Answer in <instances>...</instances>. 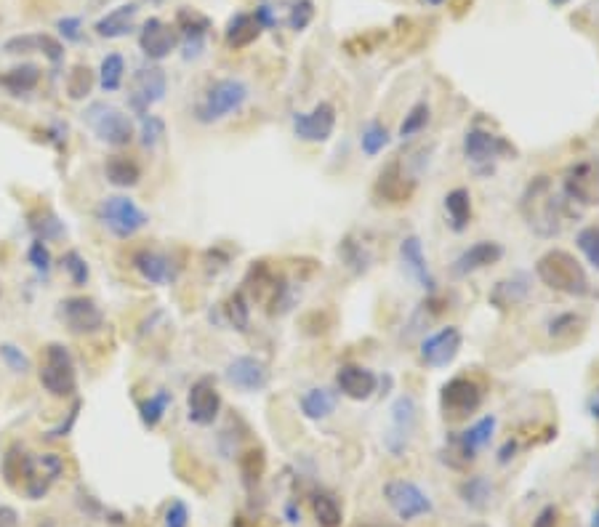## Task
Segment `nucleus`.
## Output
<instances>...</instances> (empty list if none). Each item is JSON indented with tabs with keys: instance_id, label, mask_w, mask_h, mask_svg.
Wrapping results in <instances>:
<instances>
[{
	"instance_id": "obj_26",
	"label": "nucleus",
	"mask_w": 599,
	"mask_h": 527,
	"mask_svg": "<svg viewBox=\"0 0 599 527\" xmlns=\"http://www.w3.org/2000/svg\"><path fill=\"white\" fill-rule=\"evenodd\" d=\"M400 258H403L405 269L413 275V279H415L424 290L435 293L437 282L432 278V269H429V261H426V253H424V246H421V237H418V235L403 237V243H400Z\"/></svg>"
},
{
	"instance_id": "obj_14",
	"label": "nucleus",
	"mask_w": 599,
	"mask_h": 527,
	"mask_svg": "<svg viewBox=\"0 0 599 527\" xmlns=\"http://www.w3.org/2000/svg\"><path fill=\"white\" fill-rule=\"evenodd\" d=\"M59 317L62 322L78 336L96 333L104 328V311L89 296H69L59 304Z\"/></svg>"
},
{
	"instance_id": "obj_2",
	"label": "nucleus",
	"mask_w": 599,
	"mask_h": 527,
	"mask_svg": "<svg viewBox=\"0 0 599 527\" xmlns=\"http://www.w3.org/2000/svg\"><path fill=\"white\" fill-rule=\"evenodd\" d=\"M536 278L557 290V293H565V296H575V299H586V296H594V288H592V279L586 275L583 264L562 248L546 250L541 258L536 261Z\"/></svg>"
},
{
	"instance_id": "obj_55",
	"label": "nucleus",
	"mask_w": 599,
	"mask_h": 527,
	"mask_svg": "<svg viewBox=\"0 0 599 527\" xmlns=\"http://www.w3.org/2000/svg\"><path fill=\"white\" fill-rule=\"evenodd\" d=\"M59 32H62L67 40H80V19L75 16H67V19H59Z\"/></svg>"
},
{
	"instance_id": "obj_8",
	"label": "nucleus",
	"mask_w": 599,
	"mask_h": 527,
	"mask_svg": "<svg viewBox=\"0 0 599 527\" xmlns=\"http://www.w3.org/2000/svg\"><path fill=\"white\" fill-rule=\"evenodd\" d=\"M562 195L568 203L599 206V157H583L570 165L562 176Z\"/></svg>"
},
{
	"instance_id": "obj_15",
	"label": "nucleus",
	"mask_w": 599,
	"mask_h": 527,
	"mask_svg": "<svg viewBox=\"0 0 599 527\" xmlns=\"http://www.w3.org/2000/svg\"><path fill=\"white\" fill-rule=\"evenodd\" d=\"M221 413V395L214 378H197L187 395V418L194 427H211Z\"/></svg>"
},
{
	"instance_id": "obj_41",
	"label": "nucleus",
	"mask_w": 599,
	"mask_h": 527,
	"mask_svg": "<svg viewBox=\"0 0 599 527\" xmlns=\"http://www.w3.org/2000/svg\"><path fill=\"white\" fill-rule=\"evenodd\" d=\"M389 131H386V125H381L379 121H371V123L363 128V133H360V150H363V155L368 157H376L381 155L386 147H389Z\"/></svg>"
},
{
	"instance_id": "obj_49",
	"label": "nucleus",
	"mask_w": 599,
	"mask_h": 527,
	"mask_svg": "<svg viewBox=\"0 0 599 527\" xmlns=\"http://www.w3.org/2000/svg\"><path fill=\"white\" fill-rule=\"evenodd\" d=\"M62 267L75 285H86V282H89V275H91V272H89V261H86L78 250H67V253H64Z\"/></svg>"
},
{
	"instance_id": "obj_27",
	"label": "nucleus",
	"mask_w": 599,
	"mask_h": 527,
	"mask_svg": "<svg viewBox=\"0 0 599 527\" xmlns=\"http://www.w3.org/2000/svg\"><path fill=\"white\" fill-rule=\"evenodd\" d=\"M528 296H531V278L525 272H514L493 285V290L488 293V301L499 311H506L520 307Z\"/></svg>"
},
{
	"instance_id": "obj_25",
	"label": "nucleus",
	"mask_w": 599,
	"mask_h": 527,
	"mask_svg": "<svg viewBox=\"0 0 599 527\" xmlns=\"http://www.w3.org/2000/svg\"><path fill=\"white\" fill-rule=\"evenodd\" d=\"M62 471H64V461L57 456V453H46V456H40L37 461H32L30 477H27V482H25V493H27L32 501L43 498L48 490H51V485L59 480Z\"/></svg>"
},
{
	"instance_id": "obj_38",
	"label": "nucleus",
	"mask_w": 599,
	"mask_h": 527,
	"mask_svg": "<svg viewBox=\"0 0 599 527\" xmlns=\"http://www.w3.org/2000/svg\"><path fill=\"white\" fill-rule=\"evenodd\" d=\"M168 407H171V392L160 389V392L144 397V400L139 403V418H142V424H144L147 429H158L160 421H163L165 413H168Z\"/></svg>"
},
{
	"instance_id": "obj_53",
	"label": "nucleus",
	"mask_w": 599,
	"mask_h": 527,
	"mask_svg": "<svg viewBox=\"0 0 599 527\" xmlns=\"http://www.w3.org/2000/svg\"><path fill=\"white\" fill-rule=\"evenodd\" d=\"M190 525V509L184 501H171L165 511V527H187Z\"/></svg>"
},
{
	"instance_id": "obj_40",
	"label": "nucleus",
	"mask_w": 599,
	"mask_h": 527,
	"mask_svg": "<svg viewBox=\"0 0 599 527\" xmlns=\"http://www.w3.org/2000/svg\"><path fill=\"white\" fill-rule=\"evenodd\" d=\"M96 78H94V69L89 67V64H75L72 69H69V75H67V80H64V89H67V96L69 99H86L91 89H94Z\"/></svg>"
},
{
	"instance_id": "obj_39",
	"label": "nucleus",
	"mask_w": 599,
	"mask_h": 527,
	"mask_svg": "<svg viewBox=\"0 0 599 527\" xmlns=\"http://www.w3.org/2000/svg\"><path fill=\"white\" fill-rule=\"evenodd\" d=\"M123 78H126V59L121 54H107L101 59V67H99V86H101V91H118L123 86Z\"/></svg>"
},
{
	"instance_id": "obj_11",
	"label": "nucleus",
	"mask_w": 599,
	"mask_h": 527,
	"mask_svg": "<svg viewBox=\"0 0 599 527\" xmlns=\"http://www.w3.org/2000/svg\"><path fill=\"white\" fill-rule=\"evenodd\" d=\"M168 89V78L160 67H142L133 72L131 86H128V104L136 115H150V107L158 104L165 96Z\"/></svg>"
},
{
	"instance_id": "obj_20",
	"label": "nucleus",
	"mask_w": 599,
	"mask_h": 527,
	"mask_svg": "<svg viewBox=\"0 0 599 527\" xmlns=\"http://www.w3.org/2000/svg\"><path fill=\"white\" fill-rule=\"evenodd\" d=\"M336 386L339 392L354 400V403H365L376 395L379 389V375L363 365H342L336 373Z\"/></svg>"
},
{
	"instance_id": "obj_1",
	"label": "nucleus",
	"mask_w": 599,
	"mask_h": 527,
	"mask_svg": "<svg viewBox=\"0 0 599 527\" xmlns=\"http://www.w3.org/2000/svg\"><path fill=\"white\" fill-rule=\"evenodd\" d=\"M520 214L538 237H557L565 227L568 200L557 195L549 176H536L520 197Z\"/></svg>"
},
{
	"instance_id": "obj_56",
	"label": "nucleus",
	"mask_w": 599,
	"mask_h": 527,
	"mask_svg": "<svg viewBox=\"0 0 599 527\" xmlns=\"http://www.w3.org/2000/svg\"><path fill=\"white\" fill-rule=\"evenodd\" d=\"M253 16H256V22L261 25V30H267V27H275V25H278V19H275V14H272V8H269V5H261V8H258Z\"/></svg>"
},
{
	"instance_id": "obj_48",
	"label": "nucleus",
	"mask_w": 599,
	"mask_h": 527,
	"mask_svg": "<svg viewBox=\"0 0 599 527\" xmlns=\"http://www.w3.org/2000/svg\"><path fill=\"white\" fill-rule=\"evenodd\" d=\"M139 142H142V147H147V150H155L160 142H163V136H165V123L160 121L158 115H144L142 118V125H139Z\"/></svg>"
},
{
	"instance_id": "obj_23",
	"label": "nucleus",
	"mask_w": 599,
	"mask_h": 527,
	"mask_svg": "<svg viewBox=\"0 0 599 527\" xmlns=\"http://www.w3.org/2000/svg\"><path fill=\"white\" fill-rule=\"evenodd\" d=\"M415 192V182L405 176L403 171V163L400 160H392L384 165V171L379 174V182H376V195L386 203H408Z\"/></svg>"
},
{
	"instance_id": "obj_52",
	"label": "nucleus",
	"mask_w": 599,
	"mask_h": 527,
	"mask_svg": "<svg viewBox=\"0 0 599 527\" xmlns=\"http://www.w3.org/2000/svg\"><path fill=\"white\" fill-rule=\"evenodd\" d=\"M27 261L32 264L35 272L46 275V272L51 269V253H48V246H46L43 240H35L30 246V250H27Z\"/></svg>"
},
{
	"instance_id": "obj_34",
	"label": "nucleus",
	"mask_w": 599,
	"mask_h": 527,
	"mask_svg": "<svg viewBox=\"0 0 599 527\" xmlns=\"http://www.w3.org/2000/svg\"><path fill=\"white\" fill-rule=\"evenodd\" d=\"M32 461L27 456V450L25 448H19V445H11L8 450H5V456H3V477H5V482L11 485V488H19L22 482H27V477H30L32 471Z\"/></svg>"
},
{
	"instance_id": "obj_5",
	"label": "nucleus",
	"mask_w": 599,
	"mask_h": 527,
	"mask_svg": "<svg viewBox=\"0 0 599 527\" xmlns=\"http://www.w3.org/2000/svg\"><path fill=\"white\" fill-rule=\"evenodd\" d=\"M381 496L400 522H415V520L429 517L435 511L432 496L413 480H403V477L386 480L381 488Z\"/></svg>"
},
{
	"instance_id": "obj_18",
	"label": "nucleus",
	"mask_w": 599,
	"mask_h": 527,
	"mask_svg": "<svg viewBox=\"0 0 599 527\" xmlns=\"http://www.w3.org/2000/svg\"><path fill=\"white\" fill-rule=\"evenodd\" d=\"M226 381L235 386V389H240V392H261V389H267L269 386V368L258 360V357H251V354H240V357H235L229 365H226Z\"/></svg>"
},
{
	"instance_id": "obj_61",
	"label": "nucleus",
	"mask_w": 599,
	"mask_h": 527,
	"mask_svg": "<svg viewBox=\"0 0 599 527\" xmlns=\"http://www.w3.org/2000/svg\"><path fill=\"white\" fill-rule=\"evenodd\" d=\"M549 3H552V5H557V8H560V5H568L570 0H549Z\"/></svg>"
},
{
	"instance_id": "obj_57",
	"label": "nucleus",
	"mask_w": 599,
	"mask_h": 527,
	"mask_svg": "<svg viewBox=\"0 0 599 527\" xmlns=\"http://www.w3.org/2000/svg\"><path fill=\"white\" fill-rule=\"evenodd\" d=\"M0 527H19V514L11 506H0Z\"/></svg>"
},
{
	"instance_id": "obj_37",
	"label": "nucleus",
	"mask_w": 599,
	"mask_h": 527,
	"mask_svg": "<svg viewBox=\"0 0 599 527\" xmlns=\"http://www.w3.org/2000/svg\"><path fill=\"white\" fill-rule=\"evenodd\" d=\"M312 511L320 527H342L344 525V509L339 506L336 496L320 490L312 496Z\"/></svg>"
},
{
	"instance_id": "obj_51",
	"label": "nucleus",
	"mask_w": 599,
	"mask_h": 527,
	"mask_svg": "<svg viewBox=\"0 0 599 527\" xmlns=\"http://www.w3.org/2000/svg\"><path fill=\"white\" fill-rule=\"evenodd\" d=\"M0 360L8 365V371L14 373H27L32 368L30 357L19 346H14V343H0Z\"/></svg>"
},
{
	"instance_id": "obj_22",
	"label": "nucleus",
	"mask_w": 599,
	"mask_h": 527,
	"mask_svg": "<svg viewBox=\"0 0 599 527\" xmlns=\"http://www.w3.org/2000/svg\"><path fill=\"white\" fill-rule=\"evenodd\" d=\"M176 30L182 35L184 59H194V57H200V51L205 46V35L211 30V19L192 11V8H182L176 14Z\"/></svg>"
},
{
	"instance_id": "obj_43",
	"label": "nucleus",
	"mask_w": 599,
	"mask_h": 527,
	"mask_svg": "<svg viewBox=\"0 0 599 527\" xmlns=\"http://www.w3.org/2000/svg\"><path fill=\"white\" fill-rule=\"evenodd\" d=\"M339 253H342L344 264H347L354 275H365V272L371 269V253L365 250L363 243H357L354 237H344V243H342Z\"/></svg>"
},
{
	"instance_id": "obj_7",
	"label": "nucleus",
	"mask_w": 599,
	"mask_h": 527,
	"mask_svg": "<svg viewBox=\"0 0 599 527\" xmlns=\"http://www.w3.org/2000/svg\"><path fill=\"white\" fill-rule=\"evenodd\" d=\"M40 386L51 397H72L75 395L78 373H75V360L64 343L46 346V363L40 368Z\"/></svg>"
},
{
	"instance_id": "obj_31",
	"label": "nucleus",
	"mask_w": 599,
	"mask_h": 527,
	"mask_svg": "<svg viewBox=\"0 0 599 527\" xmlns=\"http://www.w3.org/2000/svg\"><path fill=\"white\" fill-rule=\"evenodd\" d=\"M336 405H339V395L333 389H325V386H315L310 392L301 395V413L310 418V421H325L336 413Z\"/></svg>"
},
{
	"instance_id": "obj_45",
	"label": "nucleus",
	"mask_w": 599,
	"mask_h": 527,
	"mask_svg": "<svg viewBox=\"0 0 599 527\" xmlns=\"http://www.w3.org/2000/svg\"><path fill=\"white\" fill-rule=\"evenodd\" d=\"M581 325H583V317H581V314H575V311H560V314H554V317L546 322V333H549L552 339H568Z\"/></svg>"
},
{
	"instance_id": "obj_19",
	"label": "nucleus",
	"mask_w": 599,
	"mask_h": 527,
	"mask_svg": "<svg viewBox=\"0 0 599 527\" xmlns=\"http://www.w3.org/2000/svg\"><path fill=\"white\" fill-rule=\"evenodd\" d=\"M504 258V246L496 240H479L464 250L456 261H453V275L458 278H469L474 272H482L493 264H499Z\"/></svg>"
},
{
	"instance_id": "obj_10",
	"label": "nucleus",
	"mask_w": 599,
	"mask_h": 527,
	"mask_svg": "<svg viewBox=\"0 0 599 527\" xmlns=\"http://www.w3.org/2000/svg\"><path fill=\"white\" fill-rule=\"evenodd\" d=\"M496 427H499V418H496V416H482L479 421H474L469 429H464V432L450 437L447 453L458 458V461H456V469L472 464L474 458H477V453L490 445V439L496 435Z\"/></svg>"
},
{
	"instance_id": "obj_30",
	"label": "nucleus",
	"mask_w": 599,
	"mask_h": 527,
	"mask_svg": "<svg viewBox=\"0 0 599 527\" xmlns=\"http://www.w3.org/2000/svg\"><path fill=\"white\" fill-rule=\"evenodd\" d=\"M136 14H139V3H126L121 8H112L107 16H101L96 22V35H101V37H123V35L133 30Z\"/></svg>"
},
{
	"instance_id": "obj_42",
	"label": "nucleus",
	"mask_w": 599,
	"mask_h": 527,
	"mask_svg": "<svg viewBox=\"0 0 599 527\" xmlns=\"http://www.w3.org/2000/svg\"><path fill=\"white\" fill-rule=\"evenodd\" d=\"M224 311H226V320L235 325V331L248 333V328H251V307H248V299H246L243 290H237V293H232V296L226 299Z\"/></svg>"
},
{
	"instance_id": "obj_21",
	"label": "nucleus",
	"mask_w": 599,
	"mask_h": 527,
	"mask_svg": "<svg viewBox=\"0 0 599 527\" xmlns=\"http://www.w3.org/2000/svg\"><path fill=\"white\" fill-rule=\"evenodd\" d=\"M139 48L144 51V57H150L155 62L165 59L176 48V27L165 25L158 16L147 19L139 32Z\"/></svg>"
},
{
	"instance_id": "obj_17",
	"label": "nucleus",
	"mask_w": 599,
	"mask_h": 527,
	"mask_svg": "<svg viewBox=\"0 0 599 527\" xmlns=\"http://www.w3.org/2000/svg\"><path fill=\"white\" fill-rule=\"evenodd\" d=\"M464 155L474 165H482V163H493L499 157L517 155V150L506 142L504 136L499 133H490V131H482V128H472L467 131L464 136Z\"/></svg>"
},
{
	"instance_id": "obj_12",
	"label": "nucleus",
	"mask_w": 599,
	"mask_h": 527,
	"mask_svg": "<svg viewBox=\"0 0 599 527\" xmlns=\"http://www.w3.org/2000/svg\"><path fill=\"white\" fill-rule=\"evenodd\" d=\"M461 346H464V336H461V331H458L456 325H445V328H440V331H435V333L424 336L421 349H418V357H421V363H424V365H429V368L440 371V368H447V365H450V363L458 357Z\"/></svg>"
},
{
	"instance_id": "obj_64",
	"label": "nucleus",
	"mask_w": 599,
	"mask_h": 527,
	"mask_svg": "<svg viewBox=\"0 0 599 527\" xmlns=\"http://www.w3.org/2000/svg\"><path fill=\"white\" fill-rule=\"evenodd\" d=\"M147 3H163V0H147Z\"/></svg>"
},
{
	"instance_id": "obj_16",
	"label": "nucleus",
	"mask_w": 599,
	"mask_h": 527,
	"mask_svg": "<svg viewBox=\"0 0 599 527\" xmlns=\"http://www.w3.org/2000/svg\"><path fill=\"white\" fill-rule=\"evenodd\" d=\"M418 424V403L410 395H400L394 405H392V427L386 432V448L400 456L408 448L410 437L415 432Z\"/></svg>"
},
{
	"instance_id": "obj_46",
	"label": "nucleus",
	"mask_w": 599,
	"mask_h": 527,
	"mask_svg": "<svg viewBox=\"0 0 599 527\" xmlns=\"http://www.w3.org/2000/svg\"><path fill=\"white\" fill-rule=\"evenodd\" d=\"M264 469H267V458H264L261 450H248V453L240 456V474H243L246 488H253V485L261 482Z\"/></svg>"
},
{
	"instance_id": "obj_60",
	"label": "nucleus",
	"mask_w": 599,
	"mask_h": 527,
	"mask_svg": "<svg viewBox=\"0 0 599 527\" xmlns=\"http://www.w3.org/2000/svg\"><path fill=\"white\" fill-rule=\"evenodd\" d=\"M285 514H288V522H290V525H299V522H301V511H296L293 503L285 506Z\"/></svg>"
},
{
	"instance_id": "obj_59",
	"label": "nucleus",
	"mask_w": 599,
	"mask_h": 527,
	"mask_svg": "<svg viewBox=\"0 0 599 527\" xmlns=\"http://www.w3.org/2000/svg\"><path fill=\"white\" fill-rule=\"evenodd\" d=\"M586 410H589V416L594 418L599 424V389H594L592 395H589V400H586Z\"/></svg>"
},
{
	"instance_id": "obj_28",
	"label": "nucleus",
	"mask_w": 599,
	"mask_h": 527,
	"mask_svg": "<svg viewBox=\"0 0 599 527\" xmlns=\"http://www.w3.org/2000/svg\"><path fill=\"white\" fill-rule=\"evenodd\" d=\"M8 54H32V51H40L46 54V59L54 64H59L64 59V46L62 40H57L54 35H16V37H8L5 46H3Z\"/></svg>"
},
{
	"instance_id": "obj_58",
	"label": "nucleus",
	"mask_w": 599,
	"mask_h": 527,
	"mask_svg": "<svg viewBox=\"0 0 599 527\" xmlns=\"http://www.w3.org/2000/svg\"><path fill=\"white\" fill-rule=\"evenodd\" d=\"M514 453H517V442H514V439H509L504 448L499 450V464L501 466L509 464V461L514 458Z\"/></svg>"
},
{
	"instance_id": "obj_29",
	"label": "nucleus",
	"mask_w": 599,
	"mask_h": 527,
	"mask_svg": "<svg viewBox=\"0 0 599 527\" xmlns=\"http://www.w3.org/2000/svg\"><path fill=\"white\" fill-rule=\"evenodd\" d=\"M445 214L453 232H467L472 224V195L467 186H456L445 195Z\"/></svg>"
},
{
	"instance_id": "obj_54",
	"label": "nucleus",
	"mask_w": 599,
	"mask_h": 527,
	"mask_svg": "<svg viewBox=\"0 0 599 527\" xmlns=\"http://www.w3.org/2000/svg\"><path fill=\"white\" fill-rule=\"evenodd\" d=\"M557 517H560L557 506H543L533 520V527H557Z\"/></svg>"
},
{
	"instance_id": "obj_63",
	"label": "nucleus",
	"mask_w": 599,
	"mask_h": 527,
	"mask_svg": "<svg viewBox=\"0 0 599 527\" xmlns=\"http://www.w3.org/2000/svg\"><path fill=\"white\" fill-rule=\"evenodd\" d=\"M426 3H429V5H442L445 0H426Z\"/></svg>"
},
{
	"instance_id": "obj_9",
	"label": "nucleus",
	"mask_w": 599,
	"mask_h": 527,
	"mask_svg": "<svg viewBox=\"0 0 599 527\" xmlns=\"http://www.w3.org/2000/svg\"><path fill=\"white\" fill-rule=\"evenodd\" d=\"M482 386L469 375H456L442 384L440 407L450 418H469L482 405Z\"/></svg>"
},
{
	"instance_id": "obj_13",
	"label": "nucleus",
	"mask_w": 599,
	"mask_h": 527,
	"mask_svg": "<svg viewBox=\"0 0 599 527\" xmlns=\"http://www.w3.org/2000/svg\"><path fill=\"white\" fill-rule=\"evenodd\" d=\"M333 131H336V107L331 101H320L310 112L293 115V133L301 142L322 144L333 136Z\"/></svg>"
},
{
	"instance_id": "obj_47",
	"label": "nucleus",
	"mask_w": 599,
	"mask_h": 527,
	"mask_svg": "<svg viewBox=\"0 0 599 527\" xmlns=\"http://www.w3.org/2000/svg\"><path fill=\"white\" fill-rule=\"evenodd\" d=\"M575 246H578V250L586 256L589 267L599 272V227L597 224H592V227H583V229L575 235Z\"/></svg>"
},
{
	"instance_id": "obj_6",
	"label": "nucleus",
	"mask_w": 599,
	"mask_h": 527,
	"mask_svg": "<svg viewBox=\"0 0 599 527\" xmlns=\"http://www.w3.org/2000/svg\"><path fill=\"white\" fill-rule=\"evenodd\" d=\"M83 121L91 125V131L110 147H128L136 136L133 121L126 112L112 107V104H104V101H94L83 112Z\"/></svg>"
},
{
	"instance_id": "obj_33",
	"label": "nucleus",
	"mask_w": 599,
	"mask_h": 527,
	"mask_svg": "<svg viewBox=\"0 0 599 527\" xmlns=\"http://www.w3.org/2000/svg\"><path fill=\"white\" fill-rule=\"evenodd\" d=\"M104 176H107L110 184L128 189V186L139 184V179H142V168H139V163H136L133 157L110 155L107 157V163H104Z\"/></svg>"
},
{
	"instance_id": "obj_36",
	"label": "nucleus",
	"mask_w": 599,
	"mask_h": 527,
	"mask_svg": "<svg viewBox=\"0 0 599 527\" xmlns=\"http://www.w3.org/2000/svg\"><path fill=\"white\" fill-rule=\"evenodd\" d=\"M458 496H461V501H464L469 509L482 511V509H488L490 501H493V482H490L488 477H482V474H474V477L464 480V482L458 485Z\"/></svg>"
},
{
	"instance_id": "obj_4",
	"label": "nucleus",
	"mask_w": 599,
	"mask_h": 527,
	"mask_svg": "<svg viewBox=\"0 0 599 527\" xmlns=\"http://www.w3.org/2000/svg\"><path fill=\"white\" fill-rule=\"evenodd\" d=\"M96 218L107 232H112L121 240L133 237L136 232H142L150 224V214L128 195H110V197L99 200Z\"/></svg>"
},
{
	"instance_id": "obj_62",
	"label": "nucleus",
	"mask_w": 599,
	"mask_h": 527,
	"mask_svg": "<svg viewBox=\"0 0 599 527\" xmlns=\"http://www.w3.org/2000/svg\"><path fill=\"white\" fill-rule=\"evenodd\" d=\"M592 527H599V509L594 511V517H592Z\"/></svg>"
},
{
	"instance_id": "obj_50",
	"label": "nucleus",
	"mask_w": 599,
	"mask_h": 527,
	"mask_svg": "<svg viewBox=\"0 0 599 527\" xmlns=\"http://www.w3.org/2000/svg\"><path fill=\"white\" fill-rule=\"evenodd\" d=\"M315 19V3L312 0H296L290 14H288V27L296 32L307 30Z\"/></svg>"
},
{
	"instance_id": "obj_24",
	"label": "nucleus",
	"mask_w": 599,
	"mask_h": 527,
	"mask_svg": "<svg viewBox=\"0 0 599 527\" xmlns=\"http://www.w3.org/2000/svg\"><path fill=\"white\" fill-rule=\"evenodd\" d=\"M131 264H133V269H136L142 278L147 279V282H152V285H168V282L176 279L173 261H171L168 256L158 253V250H136V253L131 256Z\"/></svg>"
},
{
	"instance_id": "obj_32",
	"label": "nucleus",
	"mask_w": 599,
	"mask_h": 527,
	"mask_svg": "<svg viewBox=\"0 0 599 527\" xmlns=\"http://www.w3.org/2000/svg\"><path fill=\"white\" fill-rule=\"evenodd\" d=\"M258 35H261V25L256 22V16H251V14H235L226 22L224 40H226L229 48H248L251 43L258 40Z\"/></svg>"
},
{
	"instance_id": "obj_44",
	"label": "nucleus",
	"mask_w": 599,
	"mask_h": 527,
	"mask_svg": "<svg viewBox=\"0 0 599 527\" xmlns=\"http://www.w3.org/2000/svg\"><path fill=\"white\" fill-rule=\"evenodd\" d=\"M432 121V107L426 104V101H418V104H413L408 110V115H405V121L400 123V139H413V136H418L426 125Z\"/></svg>"
},
{
	"instance_id": "obj_3",
	"label": "nucleus",
	"mask_w": 599,
	"mask_h": 527,
	"mask_svg": "<svg viewBox=\"0 0 599 527\" xmlns=\"http://www.w3.org/2000/svg\"><path fill=\"white\" fill-rule=\"evenodd\" d=\"M248 96H251L248 83H243L240 78H221L203 93L200 104L194 107V121L203 125L219 123L224 118L240 112L246 107Z\"/></svg>"
},
{
	"instance_id": "obj_35",
	"label": "nucleus",
	"mask_w": 599,
	"mask_h": 527,
	"mask_svg": "<svg viewBox=\"0 0 599 527\" xmlns=\"http://www.w3.org/2000/svg\"><path fill=\"white\" fill-rule=\"evenodd\" d=\"M40 83V67L37 64H19L14 69H8L5 75H0V86L14 96L30 93Z\"/></svg>"
}]
</instances>
